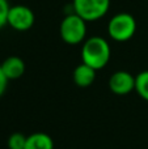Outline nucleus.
Wrapping results in <instances>:
<instances>
[{"label": "nucleus", "mask_w": 148, "mask_h": 149, "mask_svg": "<svg viewBox=\"0 0 148 149\" xmlns=\"http://www.w3.org/2000/svg\"><path fill=\"white\" fill-rule=\"evenodd\" d=\"M110 50L109 43L102 37H91L83 45L81 49V60L84 64L92 67L93 70H102L110 60Z\"/></svg>", "instance_id": "nucleus-1"}, {"label": "nucleus", "mask_w": 148, "mask_h": 149, "mask_svg": "<svg viewBox=\"0 0 148 149\" xmlns=\"http://www.w3.org/2000/svg\"><path fill=\"white\" fill-rule=\"evenodd\" d=\"M60 38L67 45H79L87 36V21L75 12L67 15L59 26Z\"/></svg>", "instance_id": "nucleus-2"}, {"label": "nucleus", "mask_w": 148, "mask_h": 149, "mask_svg": "<svg viewBox=\"0 0 148 149\" xmlns=\"http://www.w3.org/2000/svg\"><path fill=\"white\" fill-rule=\"evenodd\" d=\"M108 33L110 38L117 42L128 41L136 33V20L130 13H117L110 18L108 24Z\"/></svg>", "instance_id": "nucleus-3"}, {"label": "nucleus", "mask_w": 148, "mask_h": 149, "mask_svg": "<svg viewBox=\"0 0 148 149\" xmlns=\"http://www.w3.org/2000/svg\"><path fill=\"white\" fill-rule=\"evenodd\" d=\"M73 12L81 18L88 21H96L104 17L110 8V0H73Z\"/></svg>", "instance_id": "nucleus-4"}, {"label": "nucleus", "mask_w": 148, "mask_h": 149, "mask_svg": "<svg viewBox=\"0 0 148 149\" xmlns=\"http://www.w3.org/2000/svg\"><path fill=\"white\" fill-rule=\"evenodd\" d=\"M34 13L26 5H13L9 8L7 25L18 31H26L34 25Z\"/></svg>", "instance_id": "nucleus-5"}, {"label": "nucleus", "mask_w": 148, "mask_h": 149, "mask_svg": "<svg viewBox=\"0 0 148 149\" xmlns=\"http://www.w3.org/2000/svg\"><path fill=\"white\" fill-rule=\"evenodd\" d=\"M109 88L114 94L126 95L135 89V76L127 71H117L110 76Z\"/></svg>", "instance_id": "nucleus-6"}, {"label": "nucleus", "mask_w": 148, "mask_h": 149, "mask_svg": "<svg viewBox=\"0 0 148 149\" xmlns=\"http://www.w3.org/2000/svg\"><path fill=\"white\" fill-rule=\"evenodd\" d=\"M8 80H17L25 72V63L18 56H9L0 64Z\"/></svg>", "instance_id": "nucleus-7"}, {"label": "nucleus", "mask_w": 148, "mask_h": 149, "mask_svg": "<svg viewBox=\"0 0 148 149\" xmlns=\"http://www.w3.org/2000/svg\"><path fill=\"white\" fill-rule=\"evenodd\" d=\"M72 79L75 81V84L80 88H88L96 80V70H93L92 67L84 64H79L77 67L73 70Z\"/></svg>", "instance_id": "nucleus-8"}, {"label": "nucleus", "mask_w": 148, "mask_h": 149, "mask_svg": "<svg viewBox=\"0 0 148 149\" xmlns=\"http://www.w3.org/2000/svg\"><path fill=\"white\" fill-rule=\"evenodd\" d=\"M25 149H54L51 136L45 132H36L26 136Z\"/></svg>", "instance_id": "nucleus-9"}, {"label": "nucleus", "mask_w": 148, "mask_h": 149, "mask_svg": "<svg viewBox=\"0 0 148 149\" xmlns=\"http://www.w3.org/2000/svg\"><path fill=\"white\" fill-rule=\"evenodd\" d=\"M135 90L140 98L148 102V71H142L135 77Z\"/></svg>", "instance_id": "nucleus-10"}, {"label": "nucleus", "mask_w": 148, "mask_h": 149, "mask_svg": "<svg viewBox=\"0 0 148 149\" xmlns=\"http://www.w3.org/2000/svg\"><path fill=\"white\" fill-rule=\"evenodd\" d=\"M26 136L20 132L12 134L8 137V148L9 149H25Z\"/></svg>", "instance_id": "nucleus-11"}, {"label": "nucleus", "mask_w": 148, "mask_h": 149, "mask_svg": "<svg viewBox=\"0 0 148 149\" xmlns=\"http://www.w3.org/2000/svg\"><path fill=\"white\" fill-rule=\"evenodd\" d=\"M9 4L7 0H0V29L7 25L8 12H9Z\"/></svg>", "instance_id": "nucleus-12"}, {"label": "nucleus", "mask_w": 148, "mask_h": 149, "mask_svg": "<svg viewBox=\"0 0 148 149\" xmlns=\"http://www.w3.org/2000/svg\"><path fill=\"white\" fill-rule=\"evenodd\" d=\"M8 81H9V80H8L7 77H5L4 72H3V70H1V67H0V97H1V95L4 94L5 89H7V84H8Z\"/></svg>", "instance_id": "nucleus-13"}]
</instances>
